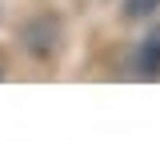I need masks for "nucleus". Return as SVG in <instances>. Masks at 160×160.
Returning <instances> with one entry per match:
<instances>
[{
    "label": "nucleus",
    "mask_w": 160,
    "mask_h": 160,
    "mask_svg": "<svg viewBox=\"0 0 160 160\" xmlns=\"http://www.w3.org/2000/svg\"><path fill=\"white\" fill-rule=\"evenodd\" d=\"M20 48H24L32 60H40V64L56 60L60 48H64V20L52 16V12L28 16L24 24H20Z\"/></svg>",
    "instance_id": "nucleus-1"
},
{
    "label": "nucleus",
    "mask_w": 160,
    "mask_h": 160,
    "mask_svg": "<svg viewBox=\"0 0 160 160\" xmlns=\"http://www.w3.org/2000/svg\"><path fill=\"white\" fill-rule=\"evenodd\" d=\"M132 76L136 80H160V20H152V24L144 28V36L136 40Z\"/></svg>",
    "instance_id": "nucleus-2"
},
{
    "label": "nucleus",
    "mask_w": 160,
    "mask_h": 160,
    "mask_svg": "<svg viewBox=\"0 0 160 160\" xmlns=\"http://www.w3.org/2000/svg\"><path fill=\"white\" fill-rule=\"evenodd\" d=\"M124 4V16L128 20H148L160 12V0H120Z\"/></svg>",
    "instance_id": "nucleus-3"
},
{
    "label": "nucleus",
    "mask_w": 160,
    "mask_h": 160,
    "mask_svg": "<svg viewBox=\"0 0 160 160\" xmlns=\"http://www.w3.org/2000/svg\"><path fill=\"white\" fill-rule=\"evenodd\" d=\"M0 80H4V56H0Z\"/></svg>",
    "instance_id": "nucleus-4"
}]
</instances>
